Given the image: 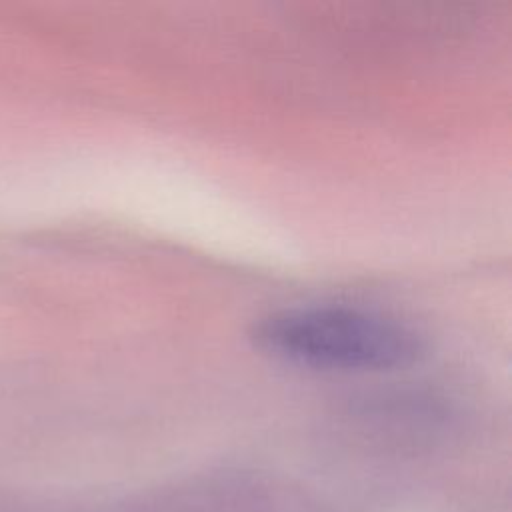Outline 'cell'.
<instances>
[{"instance_id": "1", "label": "cell", "mask_w": 512, "mask_h": 512, "mask_svg": "<svg viewBox=\"0 0 512 512\" xmlns=\"http://www.w3.org/2000/svg\"><path fill=\"white\" fill-rule=\"evenodd\" d=\"M266 356L312 370L388 372L418 364L426 338L402 318L348 304H304L262 314L250 328Z\"/></svg>"}]
</instances>
